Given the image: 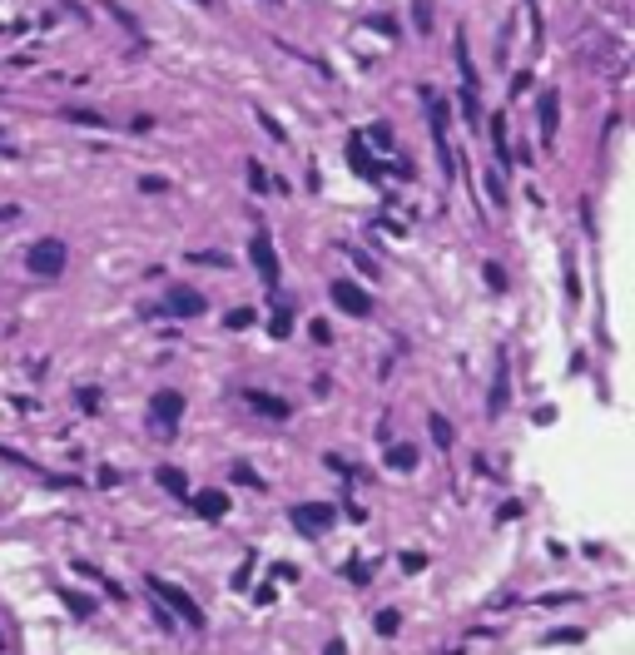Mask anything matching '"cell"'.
Here are the masks:
<instances>
[{
	"label": "cell",
	"mask_w": 635,
	"mask_h": 655,
	"mask_svg": "<svg viewBox=\"0 0 635 655\" xmlns=\"http://www.w3.org/2000/svg\"><path fill=\"white\" fill-rule=\"evenodd\" d=\"M144 586H149V596H154V601H159V606H164V610H169V616H174V621H184V626H204V610H199V601L189 596L184 586L164 581V576H149Z\"/></svg>",
	"instance_id": "cell-1"
},
{
	"label": "cell",
	"mask_w": 635,
	"mask_h": 655,
	"mask_svg": "<svg viewBox=\"0 0 635 655\" xmlns=\"http://www.w3.org/2000/svg\"><path fill=\"white\" fill-rule=\"evenodd\" d=\"M65 243L60 239H40V243H30V273H40V278H60L65 273Z\"/></svg>",
	"instance_id": "cell-2"
},
{
	"label": "cell",
	"mask_w": 635,
	"mask_h": 655,
	"mask_svg": "<svg viewBox=\"0 0 635 655\" xmlns=\"http://www.w3.org/2000/svg\"><path fill=\"white\" fill-rule=\"evenodd\" d=\"M288 516H293V526H298L303 536H318V532H328V526L337 521V512H333L328 501H298Z\"/></svg>",
	"instance_id": "cell-3"
},
{
	"label": "cell",
	"mask_w": 635,
	"mask_h": 655,
	"mask_svg": "<svg viewBox=\"0 0 635 655\" xmlns=\"http://www.w3.org/2000/svg\"><path fill=\"white\" fill-rule=\"evenodd\" d=\"M328 293H333V303L343 308V313H352V318H368V313H372V298H368V288H357L352 278H337Z\"/></svg>",
	"instance_id": "cell-4"
},
{
	"label": "cell",
	"mask_w": 635,
	"mask_h": 655,
	"mask_svg": "<svg viewBox=\"0 0 635 655\" xmlns=\"http://www.w3.org/2000/svg\"><path fill=\"white\" fill-rule=\"evenodd\" d=\"M253 268H259V278L268 283V288H278V253H273V239L263 234H253Z\"/></svg>",
	"instance_id": "cell-5"
},
{
	"label": "cell",
	"mask_w": 635,
	"mask_h": 655,
	"mask_svg": "<svg viewBox=\"0 0 635 655\" xmlns=\"http://www.w3.org/2000/svg\"><path fill=\"white\" fill-rule=\"evenodd\" d=\"M179 417H184V397L174 392V388H164V392H154V422L164 432H174L179 427Z\"/></svg>",
	"instance_id": "cell-6"
},
{
	"label": "cell",
	"mask_w": 635,
	"mask_h": 655,
	"mask_svg": "<svg viewBox=\"0 0 635 655\" xmlns=\"http://www.w3.org/2000/svg\"><path fill=\"white\" fill-rule=\"evenodd\" d=\"M348 164H352V169H357V174H363L368 184H383V164H377V159L368 154V144L357 139V134L348 139Z\"/></svg>",
	"instance_id": "cell-7"
},
{
	"label": "cell",
	"mask_w": 635,
	"mask_h": 655,
	"mask_svg": "<svg viewBox=\"0 0 635 655\" xmlns=\"http://www.w3.org/2000/svg\"><path fill=\"white\" fill-rule=\"evenodd\" d=\"M164 313H169V318H199V313H204V298H199L194 288H174V293L164 298Z\"/></svg>",
	"instance_id": "cell-8"
},
{
	"label": "cell",
	"mask_w": 635,
	"mask_h": 655,
	"mask_svg": "<svg viewBox=\"0 0 635 655\" xmlns=\"http://www.w3.org/2000/svg\"><path fill=\"white\" fill-rule=\"evenodd\" d=\"M243 403H248L253 412H263V417H273V422H283V417L293 412V407L283 403V397H273V392H259V388H248V392H243Z\"/></svg>",
	"instance_id": "cell-9"
},
{
	"label": "cell",
	"mask_w": 635,
	"mask_h": 655,
	"mask_svg": "<svg viewBox=\"0 0 635 655\" xmlns=\"http://www.w3.org/2000/svg\"><path fill=\"white\" fill-rule=\"evenodd\" d=\"M536 110H541V144H546V150H551V144H556V119H561V104H556V90H546Z\"/></svg>",
	"instance_id": "cell-10"
},
{
	"label": "cell",
	"mask_w": 635,
	"mask_h": 655,
	"mask_svg": "<svg viewBox=\"0 0 635 655\" xmlns=\"http://www.w3.org/2000/svg\"><path fill=\"white\" fill-rule=\"evenodd\" d=\"M506 392H512V372H506V353H496V383H492V417H501L506 412Z\"/></svg>",
	"instance_id": "cell-11"
},
{
	"label": "cell",
	"mask_w": 635,
	"mask_h": 655,
	"mask_svg": "<svg viewBox=\"0 0 635 655\" xmlns=\"http://www.w3.org/2000/svg\"><path fill=\"white\" fill-rule=\"evenodd\" d=\"M189 506H194L199 516H208V521H219V516L228 512V497H224V492H199V497L189 492Z\"/></svg>",
	"instance_id": "cell-12"
},
{
	"label": "cell",
	"mask_w": 635,
	"mask_h": 655,
	"mask_svg": "<svg viewBox=\"0 0 635 655\" xmlns=\"http://www.w3.org/2000/svg\"><path fill=\"white\" fill-rule=\"evenodd\" d=\"M154 477H159V487H164L169 497H189V477H184L179 467H159Z\"/></svg>",
	"instance_id": "cell-13"
},
{
	"label": "cell",
	"mask_w": 635,
	"mask_h": 655,
	"mask_svg": "<svg viewBox=\"0 0 635 655\" xmlns=\"http://www.w3.org/2000/svg\"><path fill=\"white\" fill-rule=\"evenodd\" d=\"M60 601H65V606H70V616H80V621H90V616H95V601H90V596H80V591H65V586H60Z\"/></svg>",
	"instance_id": "cell-14"
},
{
	"label": "cell",
	"mask_w": 635,
	"mask_h": 655,
	"mask_svg": "<svg viewBox=\"0 0 635 655\" xmlns=\"http://www.w3.org/2000/svg\"><path fill=\"white\" fill-rule=\"evenodd\" d=\"M387 467L392 472H412L417 467V452L407 447V442H402V447H387Z\"/></svg>",
	"instance_id": "cell-15"
},
{
	"label": "cell",
	"mask_w": 635,
	"mask_h": 655,
	"mask_svg": "<svg viewBox=\"0 0 635 655\" xmlns=\"http://www.w3.org/2000/svg\"><path fill=\"white\" fill-rule=\"evenodd\" d=\"M492 144H496V159L512 164V144H506V119L501 115H492Z\"/></svg>",
	"instance_id": "cell-16"
},
{
	"label": "cell",
	"mask_w": 635,
	"mask_h": 655,
	"mask_svg": "<svg viewBox=\"0 0 635 655\" xmlns=\"http://www.w3.org/2000/svg\"><path fill=\"white\" fill-rule=\"evenodd\" d=\"M427 427H432V442H437V447H452V442H457V432H452V422H447V417H432Z\"/></svg>",
	"instance_id": "cell-17"
},
{
	"label": "cell",
	"mask_w": 635,
	"mask_h": 655,
	"mask_svg": "<svg viewBox=\"0 0 635 655\" xmlns=\"http://www.w3.org/2000/svg\"><path fill=\"white\" fill-rule=\"evenodd\" d=\"M268 333H273V337H288V333H293V313H288V308H273Z\"/></svg>",
	"instance_id": "cell-18"
},
{
	"label": "cell",
	"mask_w": 635,
	"mask_h": 655,
	"mask_svg": "<svg viewBox=\"0 0 635 655\" xmlns=\"http://www.w3.org/2000/svg\"><path fill=\"white\" fill-rule=\"evenodd\" d=\"M65 119H75V124H90V130H104V124H110L104 115H95V110H75V104L65 110Z\"/></svg>",
	"instance_id": "cell-19"
},
{
	"label": "cell",
	"mask_w": 635,
	"mask_h": 655,
	"mask_svg": "<svg viewBox=\"0 0 635 655\" xmlns=\"http://www.w3.org/2000/svg\"><path fill=\"white\" fill-rule=\"evenodd\" d=\"M397 626H402V616H397V610H377V621H372V630H377V636H397Z\"/></svg>",
	"instance_id": "cell-20"
},
{
	"label": "cell",
	"mask_w": 635,
	"mask_h": 655,
	"mask_svg": "<svg viewBox=\"0 0 635 655\" xmlns=\"http://www.w3.org/2000/svg\"><path fill=\"white\" fill-rule=\"evenodd\" d=\"M228 472H234V481H239V487H263V477L253 472L248 462H234V467H228Z\"/></svg>",
	"instance_id": "cell-21"
},
{
	"label": "cell",
	"mask_w": 635,
	"mask_h": 655,
	"mask_svg": "<svg viewBox=\"0 0 635 655\" xmlns=\"http://www.w3.org/2000/svg\"><path fill=\"white\" fill-rule=\"evenodd\" d=\"M248 189H253V194H268V174H263L259 159H248Z\"/></svg>",
	"instance_id": "cell-22"
},
{
	"label": "cell",
	"mask_w": 635,
	"mask_h": 655,
	"mask_svg": "<svg viewBox=\"0 0 635 655\" xmlns=\"http://www.w3.org/2000/svg\"><path fill=\"white\" fill-rule=\"evenodd\" d=\"M368 571H372V566H368V561H348V566H343V576H348L352 586H368V581H372Z\"/></svg>",
	"instance_id": "cell-23"
},
{
	"label": "cell",
	"mask_w": 635,
	"mask_h": 655,
	"mask_svg": "<svg viewBox=\"0 0 635 655\" xmlns=\"http://www.w3.org/2000/svg\"><path fill=\"white\" fill-rule=\"evenodd\" d=\"M486 194H492V204L501 209V204H506V179H501V174H486Z\"/></svg>",
	"instance_id": "cell-24"
},
{
	"label": "cell",
	"mask_w": 635,
	"mask_h": 655,
	"mask_svg": "<svg viewBox=\"0 0 635 655\" xmlns=\"http://www.w3.org/2000/svg\"><path fill=\"white\" fill-rule=\"evenodd\" d=\"M412 15H417V30H432V0H412Z\"/></svg>",
	"instance_id": "cell-25"
},
{
	"label": "cell",
	"mask_w": 635,
	"mask_h": 655,
	"mask_svg": "<svg viewBox=\"0 0 635 655\" xmlns=\"http://www.w3.org/2000/svg\"><path fill=\"white\" fill-rule=\"evenodd\" d=\"M368 139L377 144V150H392V130H387V124H372V130H368Z\"/></svg>",
	"instance_id": "cell-26"
},
{
	"label": "cell",
	"mask_w": 635,
	"mask_h": 655,
	"mask_svg": "<svg viewBox=\"0 0 635 655\" xmlns=\"http://www.w3.org/2000/svg\"><path fill=\"white\" fill-rule=\"evenodd\" d=\"M576 641H581V630H571V626H566V630H551V636H546V645H576Z\"/></svg>",
	"instance_id": "cell-27"
},
{
	"label": "cell",
	"mask_w": 635,
	"mask_h": 655,
	"mask_svg": "<svg viewBox=\"0 0 635 655\" xmlns=\"http://www.w3.org/2000/svg\"><path fill=\"white\" fill-rule=\"evenodd\" d=\"M481 273H486V283H492V288H496V293H501V288H506V268H501V263H486V268H481Z\"/></svg>",
	"instance_id": "cell-28"
},
{
	"label": "cell",
	"mask_w": 635,
	"mask_h": 655,
	"mask_svg": "<svg viewBox=\"0 0 635 655\" xmlns=\"http://www.w3.org/2000/svg\"><path fill=\"white\" fill-rule=\"evenodd\" d=\"M253 115H259V124H263V130H268L273 139H278V144H283V124H278V119H273V115H263V110H253Z\"/></svg>",
	"instance_id": "cell-29"
},
{
	"label": "cell",
	"mask_w": 635,
	"mask_h": 655,
	"mask_svg": "<svg viewBox=\"0 0 635 655\" xmlns=\"http://www.w3.org/2000/svg\"><path fill=\"white\" fill-rule=\"evenodd\" d=\"M308 333H313V343H333V328H328L323 318H313V328H308Z\"/></svg>",
	"instance_id": "cell-30"
},
{
	"label": "cell",
	"mask_w": 635,
	"mask_h": 655,
	"mask_svg": "<svg viewBox=\"0 0 635 655\" xmlns=\"http://www.w3.org/2000/svg\"><path fill=\"white\" fill-rule=\"evenodd\" d=\"M253 323V308H234L228 313V328H248Z\"/></svg>",
	"instance_id": "cell-31"
},
{
	"label": "cell",
	"mask_w": 635,
	"mask_h": 655,
	"mask_svg": "<svg viewBox=\"0 0 635 655\" xmlns=\"http://www.w3.org/2000/svg\"><path fill=\"white\" fill-rule=\"evenodd\" d=\"M248 571H253V556H248V561L239 566V576H234V581H228V586H234V591H248Z\"/></svg>",
	"instance_id": "cell-32"
},
{
	"label": "cell",
	"mask_w": 635,
	"mask_h": 655,
	"mask_svg": "<svg viewBox=\"0 0 635 655\" xmlns=\"http://www.w3.org/2000/svg\"><path fill=\"white\" fill-rule=\"evenodd\" d=\"M80 407H84V412H95V407H99V392H95V388H84V392H80Z\"/></svg>",
	"instance_id": "cell-33"
},
{
	"label": "cell",
	"mask_w": 635,
	"mask_h": 655,
	"mask_svg": "<svg viewBox=\"0 0 635 655\" xmlns=\"http://www.w3.org/2000/svg\"><path fill=\"white\" fill-rule=\"evenodd\" d=\"M95 481H99V487H119V472H115V467H99Z\"/></svg>",
	"instance_id": "cell-34"
},
{
	"label": "cell",
	"mask_w": 635,
	"mask_h": 655,
	"mask_svg": "<svg viewBox=\"0 0 635 655\" xmlns=\"http://www.w3.org/2000/svg\"><path fill=\"white\" fill-rule=\"evenodd\" d=\"M512 516H521V501H501V512H496V521H512Z\"/></svg>",
	"instance_id": "cell-35"
},
{
	"label": "cell",
	"mask_w": 635,
	"mask_h": 655,
	"mask_svg": "<svg viewBox=\"0 0 635 655\" xmlns=\"http://www.w3.org/2000/svg\"><path fill=\"white\" fill-rule=\"evenodd\" d=\"M402 566H407V571H422V566H427V556H422V551H407V556H402Z\"/></svg>",
	"instance_id": "cell-36"
},
{
	"label": "cell",
	"mask_w": 635,
	"mask_h": 655,
	"mask_svg": "<svg viewBox=\"0 0 635 655\" xmlns=\"http://www.w3.org/2000/svg\"><path fill=\"white\" fill-rule=\"evenodd\" d=\"M194 263H214V268H224L228 259H224V253H194Z\"/></svg>",
	"instance_id": "cell-37"
},
{
	"label": "cell",
	"mask_w": 635,
	"mask_h": 655,
	"mask_svg": "<svg viewBox=\"0 0 635 655\" xmlns=\"http://www.w3.org/2000/svg\"><path fill=\"white\" fill-rule=\"evenodd\" d=\"M139 189H144V194H154V189H164V179H159V174H144Z\"/></svg>",
	"instance_id": "cell-38"
},
{
	"label": "cell",
	"mask_w": 635,
	"mask_h": 655,
	"mask_svg": "<svg viewBox=\"0 0 635 655\" xmlns=\"http://www.w3.org/2000/svg\"><path fill=\"white\" fill-rule=\"evenodd\" d=\"M323 655H348V645H343V641H328V645H323Z\"/></svg>",
	"instance_id": "cell-39"
},
{
	"label": "cell",
	"mask_w": 635,
	"mask_h": 655,
	"mask_svg": "<svg viewBox=\"0 0 635 655\" xmlns=\"http://www.w3.org/2000/svg\"><path fill=\"white\" fill-rule=\"evenodd\" d=\"M0 655H5V636H0Z\"/></svg>",
	"instance_id": "cell-40"
}]
</instances>
